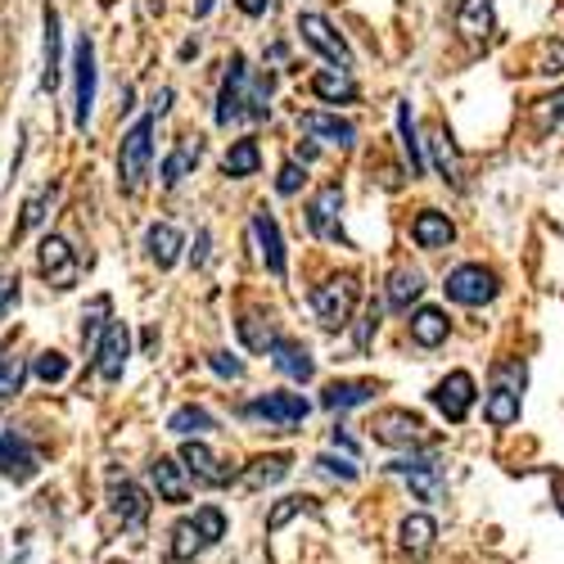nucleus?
Listing matches in <instances>:
<instances>
[{
    "label": "nucleus",
    "instance_id": "obj_55",
    "mask_svg": "<svg viewBox=\"0 0 564 564\" xmlns=\"http://www.w3.org/2000/svg\"><path fill=\"white\" fill-rule=\"evenodd\" d=\"M555 497H560V501H555V506H560V510H564V484H560V488H555Z\"/></svg>",
    "mask_w": 564,
    "mask_h": 564
},
{
    "label": "nucleus",
    "instance_id": "obj_23",
    "mask_svg": "<svg viewBox=\"0 0 564 564\" xmlns=\"http://www.w3.org/2000/svg\"><path fill=\"white\" fill-rule=\"evenodd\" d=\"M375 393L370 380H335V384H325V393H321V406L325 411H352V406H366Z\"/></svg>",
    "mask_w": 564,
    "mask_h": 564
},
{
    "label": "nucleus",
    "instance_id": "obj_16",
    "mask_svg": "<svg viewBox=\"0 0 564 564\" xmlns=\"http://www.w3.org/2000/svg\"><path fill=\"white\" fill-rule=\"evenodd\" d=\"M0 475L14 479V484H28L36 475V452L14 430H0Z\"/></svg>",
    "mask_w": 564,
    "mask_h": 564
},
{
    "label": "nucleus",
    "instance_id": "obj_4",
    "mask_svg": "<svg viewBox=\"0 0 564 564\" xmlns=\"http://www.w3.org/2000/svg\"><path fill=\"white\" fill-rule=\"evenodd\" d=\"M217 538H226V514L217 506H199L195 520H181L172 529V560H195L199 551H208Z\"/></svg>",
    "mask_w": 564,
    "mask_h": 564
},
{
    "label": "nucleus",
    "instance_id": "obj_15",
    "mask_svg": "<svg viewBox=\"0 0 564 564\" xmlns=\"http://www.w3.org/2000/svg\"><path fill=\"white\" fill-rule=\"evenodd\" d=\"M181 469H185V475H191L195 484H208V488L230 484V469H226L199 438H185V447H181Z\"/></svg>",
    "mask_w": 564,
    "mask_h": 564
},
{
    "label": "nucleus",
    "instance_id": "obj_19",
    "mask_svg": "<svg viewBox=\"0 0 564 564\" xmlns=\"http://www.w3.org/2000/svg\"><path fill=\"white\" fill-rule=\"evenodd\" d=\"M150 479H154V488H159V497H163L167 506H185V501H191V484H185L181 460L154 456V460H150Z\"/></svg>",
    "mask_w": 564,
    "mask_h": 564
},
{
    "label": "nucleus",
    "instance_id": "obj_42",
    "mask_svg": "<svg viewBox=\"0 0 564 564\" xmlns=\"http://www.w3.org/2000/svg\"><path fill=\"white\" fill-rule=\"evenodd\" d=\"M307 501H312V497H285V501H275V506H271V514H267V533H280V529H285V524L294 520V514H303V510H307Z\"/></svg>",
    "mask_w": 564,
    "mask_h": 564
},
{
    "label": "nucleus",
    "instance_id": "obj_37",
    "mask_svg": "<svg viewBox=\"0 0 564 564\" xmlns=\"http://www.w3.org/2000/svg\"><path fill=\"white\" fill-rule=\"evenodd\" d=\"M398 135H402L411 176H420V172H425V150H420V140H415V122H411V105L406 100H398Z\"/></svg>",
    "mask_w": 564,
    "mask_h": 564
},
{
    "label": "nucleus",
    "instance_id": "obj_18",
    "mask_svg": "<svg viewBox=\"0 0 564 564\" xmlns=\"http://www.w3.org/2000/svg\"><path fill=\"white\" fill-rule=\"evenodd\" d=\"M299 127H303V135L325 140V145H339V150H348L357 140V127L348 118H339V113H303Z\"/></svg>",
    "mask_w": 564,
    "mask_h": 564
},
{
    "label": "nucleus",
    "instance_id": "obj_13",
    "mask_svg": "<svg viewBox=\"0 0 564 564\" xmlns=\"http://www.w3.org/2000/svg\"><path fill=\"white\" fill-rule=\"evenodd\" d=\"M430 398H434V406L452 420V425H460V420L469 415V406H475V380H469L465 370H452Z\"/></svg>",
    "mask_w": 564,
    "mask_h": 564
},
{
    "label": "nucleus",
    "instance_id": "obj_9",
    "mask_svg": "<svg viewBox=\"0 0 564 564\" xmlns=\"http://www.w3.org/2000/svg\"><path fill=\"white\" fill-rule=\"evenodd\" d=\"M389 469L411 484V492L420 501H438L443 497V460L438 456H398V460H389Z\"/></svg>",
    "mask_w": 564,
    "mask_h": 564
},
{
    "label": "nucleus",
    "instance_id": "obj_10",
    "mask_svg": "<svg viewBox=\"0 0 564 564\" xmlns=\"http://www.w3.org/2000/svg\"><path fill=\"white\" fill-rule=\"evenodd\" d=\"M36 262H41V275L51 280L55 290H73L77 285V253H73V245L64 240V235H45L41 240V249H36Z\"/></svg>",
    "mask_w": 564,
    "mask_h": 564
},
{
    "label": "nucleus",
    "instance_id": "obj_53",
    "mask_svg": "<svg viewBox=\"0 0 564 564\" xmlns=\"http://www.w3.org/2000/svg\"><path fill=\"white\" fill-rule=\"evenodd\" d=\"M335 447H344V452H348V456H352V452H357V443H352V438H348V434H344V430H335Z\"/></svg>",
    "mask_w": 564,
    "mask_h": 564
},
{
    "label": "nucleus",
    "instance_id": "obj_32",
    "mask_svg": "<svg viewBox=\"0 0 564 564\" xmlns=\"http://www.w3.org/2000/svg\"><path fill=\"white\" fill-rule=\"evenodd\" d=\"M420 294H425V275H420L415 267H398V271L389 275V307L406 312Z\"/></svg>",
    "mask_w": 564,
    "mask_h": 564
},
{
    "label": "nucleus",
    "instance_id": "obj_45",
    "mask_svg": "<svg viewBox=\"0 0 564 564\" xmlns=\"http://www.w3.org/2000/svg\"><path fill=\"white\" fill-rule=\"evenodd\" d=\"M19 303V271L14 267H0V316Z\"/></svg>",
    "mask_w": 564,
    "mask_h": 564
},
{
    "label": "nucleus",
    "instance_id": "obj_25",
    "mask_svg": "<svg viewBox=\"0 0 564 564\" xmlns=\"http://www.w3.org/2000/svg\"><path fill=\"white\" fill-rule=\"evenodd\" d=\"M456 28H460V36H469V41H488V36H492V0H460Z\"/></svg>",
    "mask_w": 564,
    "mask_h": 564
},
{
    "label": "nucleus",
    "instance_id": "obj_12",
    "mask_svg": "<svg viewBox=\"0 0 564 564\" xmlns=\"http://www.w3.org/2000/svg\"><path fill=\"white\" fill-rule=\"evenodd\" d=\"M344 191L339 185H325V191L312 195L307 204V230L316 235V240H344Z\"/></svg>",
    "mask_w": 564,
    "mask_h": 564
},
{
    "label": "nucleus",
    "instance_id": "obj_22",
    "mask_svg": "<svg viewBox=\"0 0 564 564\" xmlns=\"http://www.w3.org/2000/svg\"><path fill=\"white\" fill-rule=\"evenodd\" d=\"M411 240L420 245V249H447L452 240H456V226L447 221V213H434V208H425L415 221H411Z\"/></svg>",
    "mask_w": 564,
    "mask_h": 564
},
{
    "label": "nucleus",
    "instance_id": "obj_50",
    "mask_svg": "<svg viewBox=\"0 0 564 564\" xmlns=\"http://www.w3.org/2000/svg\"><path fill=\"white\" fill-rule=\"evenodd\" d=\"M191 258H195V267H204V262H208V230H199V235H195Z\"/></svg>",
    "mask_w": 564,
    "mask_h": 564
},
{
    "label": "nucleus",
    "instance_id": "obj_43",
    "mask_svg": "<svg viewBox=\"0 0 564 564\" xmlns=\"http://www.w3.org/2000/svg\"><path fill=\"white\" fill-rule=\"evenodd\" d=\"M32 370H36V380H41V384H59L64 375H68V357H64V352H41Z\"/></svg>",
    "mask_w": 564,
    "mask_h": 564
},
{
    "label": "nucleus",
    "instance_id": "obj_29",
    "mask_svg": "<svg viewBox=\"0 0 564 564\" xmlns=\"http://www.w3.org/2000/svg\"><path fill=\"white\" fill-rule=\"evenodd\" d=\"M294 469V460L285 456V452H275V456H258L249 469H245V488H271V484H280Z\"/></svg>",
    "mask_w": 564,
    "mask_h": 564
},
{
    "label": "nucleus",
    "instance_id": "obj_14",
    "mask_svg": "<svg viewBox=\"0 0 564 564\" xmlns=\"http://www.w3.org/2000/svg\"><path fill=\"white\" fill-rule=\"evenodd\" d=\"M127 357H131V330L122 321H113L109 330H105V339H100V348H96V370H100V380H122V370H127Z\"/></svg>",
    "mask_w": 564,
    "mask_h": 564
},
{
    "label": "nucleus",
    "instance_id": "obj_41",
    "mask_svg": "<svg viewBox=\"0 0 564 564\" xmlns=\"http://www.w3.org/2000/svg\"><path fill=\"white\" fill-rule=\"evenodd\" d=\"M240 339H245V348H253V352H271V344L280 339L275 330H271V321H262V316H240Z\"/></svg>",
    "mask_w": 564,
    "mask_h": 564
},
{
    "label": "nucleus",
    "instance_id": "obj_24",
    "mask_svg": "<svg viewBox=\"0 0 564 564\" xmlns=\"http://www.w3.org/2000/svg\"><path fill=\"white\" fill-rule=\"evenodd\" d=\"M484 415H488V425L506 430L520 420V384H492L488 402H484Z\"/></svg>",
    "mask_w": 564,
    "mask_h": 564
},
{
    "label": "nucleus",
    "instance_id": "obj_30",
    "mask_svg": "<svg viewBox=\"0 0 564 564\" xmlns=\"http://www.w3.org/2000/svg\"><path fill=\"white\" fill-rule=\"evenodd\" d=\"M59 14L45 6V73H41V90H59Z\"/></svg>",
    "mask_w": 564,
    "mask_h": 564
},
{
    "label": "nucleus",
    "instance_id": "obj_5",
    "mask_svg": "<svg viewBox=\"0 0 564 564\" xmlns=\"http://www.w3.org/2000/svg\"><path fill=\"white\" fill-rule=\"evenodd\" d=\"M443 290H447V299L460 303V307H484V303L497 299L501 280H497V271L484 267V262H465V267H456V271L447 275Z\"/></svg>",
    "mask_w": 564,
    "mask_h": 564
},
{
    "label": "nucleus",
    "instance_id": "obj_26",
    "mask_svg": "<svg viewBox=\"0 0 564 564\" xmlns=\"http://www.w3.org/2000/svg\"><path fill=\"white\" fill-rule=\"evenodd\" d=\"M447 330H452V321H447V312H438V307H420V312L411 316V339H415L420 348H438V344L447 339Z\"/></svg>",
    "mask_w": 564,
    "mask_h": 564
},
{
    "label": "nucleus",
    "instance_id": "obj_52",
    "mask_svg": "<svg viewBox=\"0 0 564 564\" xmlns=\"http://www.w3.org/2000/svg\"><path fill=\"white\" fill-rule=\"evenodd\" d=\"M167 109H172V90H167V86H163V90H159V96H154V113H159V118H163V113H167Z\"/></svg>",
    "mask_w": 564,
    "mask_h": 564
},
{
    "label": "nucleus",
    "instance_id": "obj_47",
    "mask_svg": "<svg viewBox=\"0 0 564 564\" xmlns=\"http://www.w3.org/2000/svg\"><path fill=\"white\" fill-rule=\"evenodd\" d=\"M299 185H303V167L290 159L285 167H280V176H275V191H280V195H294Z\"/></svg>",
    "mask_w": 564,
    "mask_h": 564
},
{
    "label": "nucleus",
    "instance_id": "obj_38",
    "mask_svg": "<svg viewBox=\"0 0 564 564\" xmlns=\"http://www.w3.org/2000/svg\"><path fill=\"white\" fill-rule=\"evenodd\" d=\"M55 185H45V191H36L28 204H23V217H19V230L14 235H28V230H36L45 217H51V208H55Z\"/></svg>",
    "mask_w": 564,
    "mask_h": 564
},
{
    "label": "nucleus",
    "instance_id": "obj_28",
    "mask_svg": "<svg viewBox=\"0 0 564 564\" xmlns=\"http://www.w3.org/2000/svg\"><path fill=\"white\" fill-rule=\"evenodd\" d=\"M258 167H262V150H258V140H253V135L235 140V145L226 150V159H221V172H226L230 181H240V176H253Z\"/></svg>",
    "mask_w": 564,
    "mask_h": 564
},
{
    "label": "nucleus",
    "instance_id": "obj_2",
    "mask_svg": "<svg viewBox=\"0 0 564 564\" xmlns=\"http://www.w3.org/2000/svg\"><path fill=\"white\" fill-rule=\"evenodd\" d=\"M150 163H154V118H140L118 150V185L122 195H140L150 181Z\"/></svg>",
    "mask_w": 564,
    "mask_h": 564
},
{
    "label": "nucleus",
    "instance_id": "obj_6",
    "mask_svg": "<svg viewBox=\"0 0 564 564\" xmlns=\"http://www.w3.org/2000/svg\"><path fill=\"white\" fill-rule=\"evenodd\" d=\"M370 434H375V443H384V447H425L430 443L425 420H420L415 411H402V406L375 415Z\"/></svg>",
    "mask_w": 564,
    "mask_h": 564
},
{
    "label": "nucleus",
    "instance_id": "obj_3",
    "mask_svg": "<svg viewBox=\"0 0 564 564\" xmlns=\"http://www.w3.org/2000/svg\"><path fill=\"white\" fill-rule=\"evenodd\" d=\"M357 299H361V285H357L352 271H339V275L325 280V285L312 290V307H316L325 330H344L357 312Z\"/></svg>",
    "mask_w": 564,
    "mask_h": 564
},
{
    "label": "nucleus",
    "instance_id": "obj_35",
    "mask_svg": "<svg viewBox=\"0 0 564 564\" xmlns=\"http://www.w3.org/2000/svg\"><path fill=\"white\" fill-rule=\"evenodd\" d=\"M167 430L181 434V438H199V434L217 430V420H213L204 406H176V411L167 415Z\"/></svg>",
    "mask_w": 564,
    "mask_h": 564
},
{
    "label": "nucleus",
    "instance_id": "obj_33",
    "mask_svg": "<svg viewBox=\"0 0 564 564\" xmlns=\"http://www.w3.org/2000/svg\"><path fill=\"white\" fill-rule=\"evenodd\" d=\"M312 90H316L321 100H330V105H352V100H357V82H352V73H339V68L316 73V77H312Z\"/></svg>",
    "mask_w": 564,
    "mask_h": 564
},
{
    "label": "nucleus",
    "instance_id": "obj_54",
    "mask_svg": "<svg viewBox=\"0 0 564 564\" xmlns=\"http://www.w3.org/2000/svg\"><path fill=\"white\" fill-rule=\"evenodd\" d=\"M213 6H217V0H195V19H204Z\"/></svg>",
    "mask_w": 564,
    "mask_h": 564
},
{
    "label": "nucleus",
    "instance_id": "obj_27",
    "mask_svg": "<svg viewBox=\"0 0 564 564\" xmlns=\"http://www.w3.org/2000/svg\"><path fill=\"white\" fill-rule=\"evenodd\" d=\"M145 249H150V258H154L159 267H172V262L181 258L185 240H181V230H176V226H167V221H154V226L145 230Z\"/></svg>",
    "mask_w": 564,
    "mask_h": 564
},
{
    "label": "nucleus",
    "instance_id": "obj_20",
    "mask_svg": "<svg viewBox=\"0 0 564 564\" xmlns=\"http://www.w3.org/2000/svg\"><path fill=\"white\" fill-rule=\"evenodd\" d=\"M253 235H258V245H262L267 271L280 280V275H285V240H280V226H275V217H271L267 208L253 213Z\"/></svg>",
    "mask_w": 564,
    "mask_h": 564
},
{
    "label": "nucleus",
    "instance_id": "obj_8",
    "mask_svg": "<svg viewBox=\"0 0 564 564\" xmlns=\"http://www.w3.org/2000/svg\"><path fill=\"white\" fill-rule=\"evenodd\" d=\"M307 411H312V406H307L303 393H267V398H253V402L245 406L249 420H267V425H275V430H294V425H303Z\"/></svg>",
    "mask_w": 564,
    "mask_h": 564
},
{
    "label": "nucleus",
    "instance_id": "obj_7",
    "mask_svg": "<svg viewBox=\"0 0 564 564\" xmlns=\"http://www.w3.org/2000/svg\"><path fill=\"white\" fill-rule=\"evenodd\" d=\"M299 32H303V41L312 45V51H321L339 73H352V51H348V41L335 32V23L325 19V14H299Z\"/></svg>",
    "mask_w": 564,
    "mask_h": 564
},
{
    "label": "nucleus",
    "instance_id": "obj_49",
    "mask_svg": "<svg viewBox=\"0 0 564 564\" xmlns=\"http://www.w3.org/2000/svg\"><path fill=\"white\" fill-rule=\"evenodd\" d=\"M375 325H380V307H370V312L361 316V335H357V344H361V348L370 344V335H375Z\"/></svg>",
    "mask_w": 564,
    "mask_h": 564
},
{
    "label": "nucleus",
    "instance_id": "obj_21",
    "mask_svg": "<svg viewBox=\"0 0 564 564\" xmlns=\"http://www.w3.org/2000/svg\"><path fill=\"white\" fill-rule=\"evenodd\" d=\"M271 366H275L280 375H290V380H299V384H307L312 375H316L312 352H307L303 344H294V339H275V344H271Z\"/></svg>",
    "mask_w": 564,
    "mask_h": 564
},
{
    "label": "nucleus",
    "instance_id": "obj_46",
    "mask_svg": "<svg viewBox=\"0 0 564 564\" xmlns=\"http://www.w3.org/2000/svg\"><path fill=\"white\" fill-rule=\"evenodd\" d=\"M208 366L221 375V380H240V375H245V361L230 357V352H208Z\"/></svg>",
    "mask_w": 564,
    "mask_h": 564
},
{
    "label": "nucleus",
    "instance_id": "obj_51",
    "mask_svg": "<svg viewBox=\"0 0 564 564\" xmlns=\"http://www.w3.org/2000/svg\"><path fill=\"white\" fill-rule=\"evenodd\" d=\"M235 6H240L249 19H258V14H267V6H271V0H235Z\"/></svg>",
    "mask_w": 564,
    "mask_h": 564
},
{
    "label": "nucleus",
    "instance_id": "obj_17",
    "mask_svg": "<svg viewBox=\"0 0 564 564\" xmlns=\"http://www.w3.org/2000/svg\"><path fill=\"white\" fill-rule=\"evenodd\" d=\"M109 506H113V514H118L127 529H140V524L150 520V497L140 492L131 479H118V475L109 479Z\"/></svg>",
    "mask_w": 564,
    "mask_h": 564
},
{
    "label": "nucleus",
    "instance_id": "obj_48",
    "mask_svg": "<svg viewBox=\"0 0 564 564\" xmlns=\"http://www.w3.org/2000/svg\"><path fill=\"white\" fill-rule=\"evenodd\" d=\"M538 105H542V109H538V113H542V122H560V118H564V90H560V96L538 100Z\"/></svg>",
    "mask_w": 564,
    "mask_h": 564
},
{
    "label": "nucleus",
    "instance_id": "obj_34",
    "mask_svg": "<svg viewBox=\"0 0 564 564\" xmlns=\"http://www.w3.org/2000/svg\"><path fill=\"white\" fill-rule=\"evenodd\" d=\"M398 538H402V551H411V555H425V551L434 546V538H438V524L430 520V514H411V520H402Z\"/></svg>",
    "mask_w": 564,
    "mask_h": 564
},
{
    "label": "nucleus",
    "instance_id": "obj_40",
    "mask_svg": "<svg viewBox=\"0 0 564 564\" xmlns=\"http://www.w3.org/2000/svg\"><path fill=\"white\" fill-rule=\"evenodd\" d=\"M23 380H28V361L19 352L0 357V402H10L14 393H23Z\"/></svg>",
    "mask_w": 564,
    "mask_h": 564
},
{
    "label": "nucleus",
    "instance_id": "obj_11",
    "mask_svg": "<svg viewBox=\"0 0 564 564\" xmlns=\"http://www.w3.org/2000/svg\"><path fill=\"white\" fill-rule=\"evenodd\" d=\"M73 73H77V100H73V122L86 127L90 109H96V45L90 36H77V51H73Z\"/></svg>",
    "mask_w": 564,
    "mask_h": 564
},
{
    "label": "nucleus",
    "instance_id": "obj_1",
    "mask_svg": "<svg viewBox=\"0 0 564 564\" xmlns=\"http://www.w3.org/2000/svg\"><path fill=\"white\" fill-rule=\"evenodd\" d=\"M271 82H253V73H249V64H245V55H235L230 59V73H226V82H221V96H217V122L221 127H230L235 118H267L271 113Z\"/></svg>",
    "mask_w": 564,
    "mask_h": 564
},
{
    "label": "nucleus",
    "instance_id": "obj_39",
    "mask_svg": "<svg viewBox=\"0 0 564 564\" xmlns=\"http://www.w3.org/2000/svg\"><path fill=\"white\" fill-rule=\"evenodd\" d=\"M109 316V299H96L90 303V312H86V325H82V344H86V352L96 357V348H100V339H105V330L113 321H105Z\"/></svg>",
    "mask_w": 564,
    "mask_h": 564
},
{
    "label": "nucleus",
    "instance_id": "obj_31",
    "mask_svg": "<svg viewBox=\"0 0 564 564\" xmlns=\"http://www.w3.org/2000/svg\"><path fill=\"white\" fill-rule=\"evenodd\" d=\"M195 163H199V140H181V145L163 159V167H159V176H163V185L172 191V185H181L185 176L195 172Z\"/></svg>",
    "mask_w": 564,
    "mask_h": 564
},
{
    "label": "nucleus",
    "instance_id": "obj_44",
    "mask_svg": "<svg viewBox=\"0 0 564 564\" xmlns=\"http://www.w3.org/2000/svg\"><path fill=\"white\" fill-rule=\"evenodd\" d=\"M316 475L325 479H339V484H357V465L352 460H339V456H316Z\"/></svg>",
    "mask_w": 564,
    "mask_h": 564
},
{
    "label": "nucleus",
    "instance_id": "obj_36",
    "mask_svg": "<svg viewBox=\"0 0 564 564\" xmlns=\"http://www.w3.org/2000/svg\"><path fill=\"white\" fill-rule=\"evenodd\" d=\"M425 145L434 150V163H438L443 181L460 185V167H456V145H452V135H447V127H434V131H430V140H425Z\"/></svg>",
    "mask_w": 564,
    "mask_h": 564
}]
</instances>
